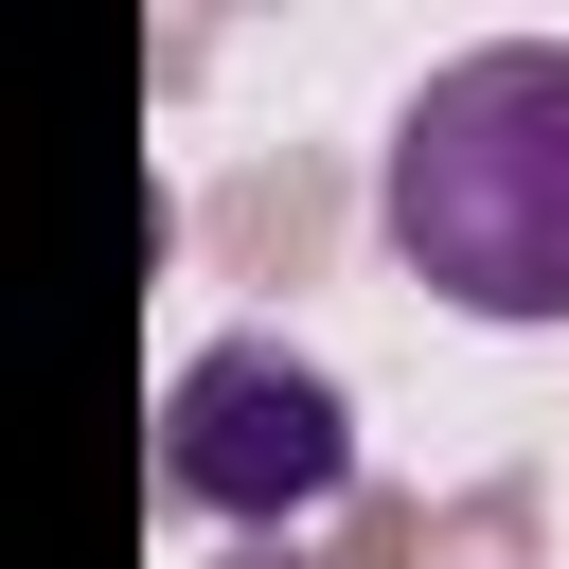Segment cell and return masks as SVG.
<instances>
[{
  "label": "cell",
  "mask_w": 569,
  "mask_h": 569,
  "mask_svg": "<svg viewBox=\"0 0 569 569\" xmlns=\"http://www.w3.org/2000/svg\"><path fill=\"white\" fill-rule=\"evenodd\" d=\"M391 249L462 320H569V53L498 36L391 107Z\"/></svg>",
  "instance_id": "cell-1"
},
{
  "label": "cell",
  "mask_w": 569,
  "mask_h": 569,
  "mask_svg": "<svg viewBox=\"0 0 569 569\" xmlns=\"http://www.w3.org/2000/svg\"><path fill=\"white\" fill-rule=\"evenodd\" d=\"M160 480H178L196 516L284 533V516H320V498L356 480V391H338L320 356H284V338H213V356H178V391H160Z\"/></svg>",
  "instance_id": "cell-2"
}]
</instances>
